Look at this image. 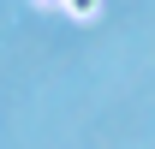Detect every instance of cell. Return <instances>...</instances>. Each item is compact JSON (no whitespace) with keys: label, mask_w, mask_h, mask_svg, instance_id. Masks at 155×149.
Instances as JSON below:
<instances>
[{"label":"cell","mask_w":155,"mask_h":149,"mask_svg":"<svg viewBox=\"0 0 155 149\" xmlns=\"http://www.w3.org/2000/svg\"><path fill=\"white\" fill-rule=\"evenodd\" d=\"M36 6H60V0H36Z\"/></svg>","instance_id":"7a4b0ae2"},{"label":"cell","mask_w":155,"mask_h":149,"mask_svg":"<svg viewBox=\"0 0 155 149\" xmlns=\"http://www.w3.org/2000/svg\"><path fill=\"white\" fill-rule=\"evenodd\" d=\"M60 12L78 18V24H96V18H101V0H60Z\"/></svg>","instance_id":"6da1fadb"}]
</instances>
